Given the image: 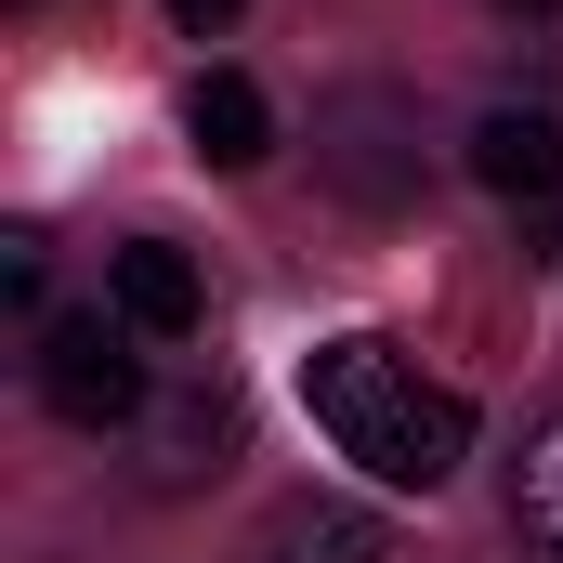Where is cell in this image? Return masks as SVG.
Wrapping results in <instances>:
<instances>
[{
	"instance_id": "6da1fadb",
	"label": "cell",
	"mask_w": 563,
	"mask_h": 563,
	"mask_svg": "<svg viewBox=\"0 0 563 563\" xmlns=\"http://www.w3.org/2000/svg\"><path fill=\"white\" fill-rule=\"evenodd\" d=\"M301 407H314V432H328L367 485H407V498H432V485L472 459V407L432 380L420 354H394V341H328V354L301 367Z\"/></svg>"
},
{
	"instance_id": "7a4b0ae2",
	"label": "cell",
	"mask_w": 563,
	"mask_h": 563,
	"mask_svg": "<svg viewBox=\"0 0 563 563\" xmlns=\"http://www.w3.org/2000/svg\"><path fill=\"white\" fill-rule=\"evenodd\" d=\"M132 341H144L132 314H40V354H26L40 407H53L66 432H132L144 407H157V380H144Z\"/></svg>"
},
{
	"instance_id": "3957f363",
	"label": "cell",
	"mask_w": 563,
	"mask_h": 563,
	"mask_svg": "<svg viewBox=\"0 0 563 563\" xmlns=\"http://www.w3.org/2000/svg\"><path fill=\"white\" fill-rule=\"evenodd\" d=\"M132 445H144V485L184 498V485H210V472L236 459V394H223V380H184V394H157L132 420Z\"/></svg>"
},
{
	"instance_id": "277c9868",
	"label": "cell",
	"mask_w": 563,
	"mask_h": 563,
	"mask_svg": "<svg viewBox=\"0 0 563 563\" xmlns=\"http://www.w3.org/2000/svg\"><path fill=\"white\" fill-rule=\"evenodd\" d=\"M472 184L511 197V210L563 197V106H485L472 119Z\"/></svg>"
},
{
	"instance_id": "5b68a950",
	"label": "cell",
	"mask_w": 563,
	"mask_h": 563,
	"mask_svg": "<svg viewBox=\"0 0 563 563\" xmlns=\"http://www.w3.org/2000/svg\"><path fill=\"white\" fill-rule=\"evenodd\" d=\"M106 301L132 314L144 341H197V328H210V276H197L170 236H132V250L106 263Z\"/></svg>"
},
{
	"instance_id": "8992f818",
	"label": "cell",
	"mask_w": 563,
	"mask_h": 563,
	"mask_svg": "<svg viewBox=\"0 0 563 563\" xmlns=\"http://www.w3.org/2000/svg\"><path fill=\"white\" fill-rule=\"evenodd\" d=\"M250 563H394V538H380V511H354V498H288L276 525L250 538Z\"/></svg>"
},
{
	"instance_id": "52a82bcc",
	"label": "cell",
	"mask_w": 563,
	"mask_h": 563,
	"mask_svg": "<svg viewBox=\"0 0 563 563\" xmlns=\"http://www.w3.org/2000/svg\"><path fill=\"white\" fill-rule=\"evenodd\" d=\"M184 132L210 170H263L276 157V106H263V79H236V66H210L197 92H184Z\"/></svg>"
},
{
	"instance_id": "ba28073f",
	"label": "cell",
	"mask_w": 563,
	"mask_h": 563,
	"mask_svg": "<svg viewBox=\"0 0 563 563\" xmlns=\"http://www.w3.org/2000/svg\"><path fill=\"white\" fill-rule=\"evenodd\" d=\"M511 525H525L538 563H563V407L525 432V459H511Z\"/></svg>"
},
{
	"instance_id": "9c48e42d",
	"label": "cell",
	"mask_w": 563,
	"mask_h": 563,
	"mask_svg": "<svg viewBox=\"0 0 563 563\" xmlns=\"http://www.w3.org/2000/svg\"><path fill=\"white\" fill-rule=\"evenodd\" d=\"M0 288H13V301H40V236H26V223L0 236Z\"/></svg>"
},
{
	"instance_id": "30bf717a",
	"label": "cell",
	"mask_w": 563,
	"mask_h": 563,
	"mask_svg": "<svg viewBox=\"0 0 563 563\" xmlns=\"http://www.w3.org/2000/svg\"><path fill=\"white\" fill-rule=\"evenodd\" d=\"M170 13H184L197 40H210V26H236V0H170Z\"/></svg>"
}]
</instances>
